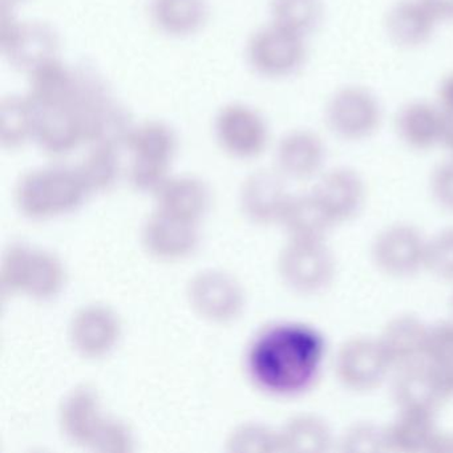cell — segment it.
<instances>
[{
  "mask_svg": "<svg viewBox=\"0 0 453 453\" xmlns=\"http://www.w3.org/2000/svg\"><path fill=\"white\" fill-rule=\"evenodd\" d=\"M327 343L304 323H278L251 344L248 368L254 383L274 396H298L312 388L325 365Z\"/></svg>",
  "mask_w": 453,
  "mask_h": 453,
  "instance_id": "1",
  "label": "cell"
},
{
  "mask_svg": "<svg viewBox=\"0 0 453 453\" xmlns=\"http://www.w3.org/2000/svg\"><path fill=\"white\" fill-rule=\"evenodd\" d=\"M88 193L78 169L47 166L28 172L18 182V208L28 219L59 216L78 208Z\"/></svg>",
  "mask_w": 453,
  "mask_h": 453,
  "instance_id": "2",
  "label": "cell"
},
{
  "mask_svg": "<svg viewBox=\"0 0 453 453\" xmlns=\"http://www.w3.org/2000/svg\"><path fill=\"white\" fill-rule=\"evenodd\" d=\"M131 153L129 181L142 192H156L166 180L177 150L173 129L161 121L134 127L126 142Z\"/></svg>",
  "mask_w": 453,
  "mask_h": 453,
  "instance_id": "3",
  "label": "cell"
},
{
  "mask_svg": "<svg viewBox=\"0 0 453 453\" xmlns=\"http://www.w3.org/2000/svg\"><path fill=\"white\" fill-rule=\"evenodd\" d=\"M65 280V267L54 254L12 245L4 256L0 282L9 293H25L33 298L49 299L62 290Z\"/></svg>",
  "mask_w": 453,
  "mask_h": 453,
  "instance_id": "4",
  "label": "cell"
},
{
  "mask_svg": "<svg viewBox=\"0 0 453 453\" xmlns=\"http://www.w3.org/2000/svg\"><path fill=\"white\" fill-rule=\"evenodd\" d=\"M278 272L291 290L307 296L318 294L335 278V257L325 240H290L280 251Z\"/></svg>",
  "mask_w": 453,
  "mask_h": 453,
  "instance_id": "5",
  "label": "cell"
},
{
  "mask_svg": "<svg viewBox=\"0 0 453 453\" xmlns=\"http://www.w3.org/2000/svg\"><path fill=\"white\" fill-rule=\"evenodd\" d=\"M0 47L10 65L31 73L57 59L59 38L54 28L42 22H18L12 9L2 7Z\"/></svg>",
  "mask_w": 453,
  "mask_h": 453,
  "instance_id": "6",
  "label": "cell"
},
{
  "mask_svg": "<svg viewBox=\"0 0 453 453\" xmlns=\"http://www.w3.org/2000/svg\"><path fill=\"white\" fill-rule=\"evenodd\" d=\"M426 242L428 240L413 225H389L376 234L371 258L387 277H413L426 269Z\"/></svg>",
  "mask_w": 453,
  "mask_h": 453,
  "instance_id": "7",
  "label": "cell"
},
{
  "mask_svg": "<svg viewBox=\"0 0 453 453\" xmlns=\"http://www.w3.org/2000/svg\"><path fill=\"white\" fill-rule=\"evenodd\" d=\"M334 365L339 383L352 392L373 391L394 371L379 339L368 336L344 341L336 351Z\"/></svg>",
  "mask_w": 453,
  "mask_h": 453,
  "instance_id": "8",
  "label": "cell"
},
{
  "mask_svg": "<svg viewBox=\"0 0 453 453\" xmlns=\"http://www.w3.org/2000/svg\"><path fill=\"white\" fill-rule=\"evenodd\" d=\"M304 38L274 25L261 28L248 46L251 67L267 78H288L306 60Z\"/></svg>",
  "mask_w": 453,
  "mask_h": 453,
  "instance_id": "9",
  "label": "cell"
},
{
  "mask_svg": "<svg viewBox=\"0 0 453 453\" xmlns=\"http://www.w3.org/2000/svg\"><path fill=\"white\" fill-rule=\"evenodd\" d=\"M328 128L343 140L359 142L380 126L381 107L375 95L360 87L336 92L326 108Z\"/></svg>",
  "mask_w": 453,
  "mask_h": 453,
  "instance_id": "10",
  "label": "cell"
},
{
  "mask_svg": "<svg viewBox=\"0 0 453 453\" xmlns=\"http://www.w3.org/2000/svg\"><path fill=\"white\" fill-rule=\"evenodd\" d=\"M214 128L219 145L233 157H257L269 142L266 121L248 105L229 104L222 108Z\"/></svg>",
  "mask_w": 453,
  "mask_h": 453,
  "instance_id": "11",
  "label": "cell"
},
{
  "mask_svg": "<svg viewBox=\"0 0 453 453\" xmlns=\"http://www.w3.org/2000/svg\"><path fill=\"white\" fill-rule=\"evenodd\" d=\"M188 298L192 309L211 322H230L243 307V291L240 283L226 273L206 270L190 280Z\"/></svg>",
  "mask_w": 453,
  "mask_h": 453,
  "instance_id": "12",
  "label": "cell"
},
{
  "mask_svg": "<svg viewBox=\"0 0 453 453\" xmlns=\"http://www.w3.org/2000/svg\"><path fill=\"white\" fill-rule=\"evenodd\" d=\"M34 105L36 111L34 140L44 152L54 156L67 155L86 142L83 118L75 103L52 105L34 103Z\"/></svg>",
  "mask_w": 453,
  "mask_h": 453,
  "instance_id": "13",
  "label": "cell"
},
{
  "mask_svg": "<svg viewBox=\"0 0 453 453\" xmlns=\"http://www.w3.org/2000/svg\"><path fill=\"white\" fill-rule=\"evenodd\" d=\"M392 394L397 408H421L436 412L453 391L424 359L395 370Z\"/></svg>",
  "mask_w": 453,
  "mask_h": 453,
  "instance_id": "14",
  "label": "cell"
},
{
  "mask_svg": "<svg viewBox=\"0 0 453 453\" xmlns=\"http://www.w3.org/2000/svg\"><path fill=\"white\" fill-rule=\"evenodd\" d=\"M334 225L351 221L365 203V184L357 172L335 168L326 172L311 190Z\"/></svg>",
  "mask_w": 453,
  "mask_h": 453,
  "instance_id": "15",
  "label": "cell"
},
{
  "mask_svg": "<svg viewBox=\"0 0 453 453\" xmlns=\"http://www.w3.org/2000/svg\"><path fill=\"white\" fill-rule=\"evenodd\" d=\"M121 326L112 310L88 306L73 317L70 339L79 354L91 359L112 351L120 338Z\"/></svg>",
  "mask_w": 453,
  "mask_h": 453,
  "instance_id": "16",
  "label": "cell"
},
{
  "mask_svg": "<svg viewBox=\"0 0 453 453\" xmlns=\"http://www.w3.org/2000/svg\"><path fill=\"white\" fill-rule=\"evenodd\" d=\"M282 177L280 172L259 171L243 181L240 193L241 208L249 219L261 225L280 221L291 197Z\"/></svg>",
  "mask_w": 453,
  "mask_h": 453,
  "instance_id": "17",
  "label": "cell"
},
{
  "mask_svg": "<svg viewBox=\"0 0 453 453\" xmlns=\"http://www.w3.org/2000/svg\"><path fill=\"white\" fill-rule=\"evenodd\" d=\"M431 326L413 315H397L388 320L379 336L392 370L426 359Z\"/></svg>",
  "mask_w": 453,
  "mask_h": 453,
  "instance_id": "18",
  "label": "cell"
},
{
  "mask_svg": "<svg viewBox=\"0 0 453 453\" xmlns=\"http://www.w3.org/2000/svg\"><path fill=\"white\" fill-rule=\"evenodd\" d=\"M142 243L156 258L176 261L195 251L198 233L196 224L173 219L157 211L145 222Z\"/></svg>",
  "mask_w": 453,
  "mask_h": 453,
  "instance_id": "19",
  "label": "cell"
},
{
  "mask_svg": "<svg viewBox=\"0 0 453 453\" xmlns=\"http://www.w3.org/2000/svg\"><path fill=\"white\" fill-rule=\"evenodd\" d=\"M59 418L63 432L71 441L91 448L108 420L100 415L99 397L88 386L78 387L67 395Z\"/></svg>",
  "mask_w": 453,
  "mask_h": 453,
  "instance_id": "20",
  "label": "cell"
},
{
  "mask_svg": "<svg viewBox=\"0 0 453 453\" xmlns=\"http://www.w3.org/2000/svg\"><path fill=\"white\" fill-rule=\"evenodd\" d=\"M278 172L293 180H309L322 171L326 147L314 132L294 131L286 134L277 148Z\"/></svg>",
  "mask_w": 453,
  "mask_h": 453,
  "instance_id": "21",
  "label": "cell"
},
{
  "mask_svg": "<svg viewBox=\"0 0 453 453\" xmlns=\"http://www.w3.org/2000/svg\"><path fill=\"white\" fill-rule=\"evenodd\" d=\"M157 211L181 221L197 224L208 211V187L196 177L168 179L157 190Z\"/></svg>",
  "mask_w": 453,
  "mask_h": 453,
  "instance_id": "22",
  "label": "cell"
},
{
  "mask_svg": "<svg viewBox=\"0 0 453 453\" xmlns=\"http://www.w3.org/2000/svg\"><path fill=\"white\" fill-rule=\"evenodd\" d=\"M436 412L421 408H399L394 423L386 426L387 445L392 452H429L437 429Z\"/></svg>",
  "mask_w": 453,
  "mask_h": 453,
  "instance_id": "23",
  "label": "cell"
},
{
  "mask_svg": "<svg viewBox=\"0 0 453 453\" xmlns=\"http://www.w3.org/2000/svg\"><path fill=\"white\" fill-rule=\"evenodd\" d=\"M444 120V113L439 105L426 102L410 103L397 113V134L408 147L429 150L441 142Z\"/></svg>",
  "mask_w": 453,
  "mask_h": 453,
  "instance_id": "24",
  "label": "cell"
},
{
  "mask_svg": "<svg viewBox=\"0 0 453 453\" xmlns=\"http://www.w3.org/2000/svg\"><path fill=\"white\" fill-rule=\"evenodd\" d=\"M436 18L421 0H402L387 15V33L402 47H418L434 34Z\"/></svg>",
  "mask_w": 453,
  "mask_h": 453,
  "instance_id": "25",
  "label": "cell"
},
{
  "mask_svg": "<svg viewBox=\"0 0 453 453\" xmlns=\"http://www.w3.org/2000/svg\"><path fill=\"white\" fill-rule=\"evenodd\" d=\"M150 17L158 30L171 36H189L205 26L208 0H150Z\"/></svg>",
  "mask_w": 453,
  "mask_h": 453,
  "instance_id": "26",
  "label": "cell"
},
{
  "mask_svg": "<svg viewBox=\"0 0 453 453\" xmlns=\"http://www.w3.org/2000/svg\"><path fill=\"white\" fill-rule=\"evenodd\" d=\"M280 224L290 240L303 241L325 240L326 234L335 226L311 192L291 196Z\"/></svg>",
  "mask_w": 453,
  "mask_h": 453,
  "instance_id": "27",
  "label": "cell"
},
{
  "mask_svg": "<svg viewBox=\"0 0 453 453\" xmlns=\"http://www.w3.org/2000/svg\"><path fill=\"white\" fill-rule=\"evenodd\" d=\"M134 127L127 108L112 96L87 116L86 142L92 145L126 147Z\"/></svg>",
  "mask_w": 453,
  "mask_h": 453,
  "instance_id": "28",
  "label": "cell"
},
{
  "mask_svg": "<svg viewBox=\"0 0 453 453\" xmlns=\"http://www.w3.org/2000/svg\"><path fill=\"white\" fill-rule=\"evenodd\" d=\"M280 452H327L334 444L330 426L317 415H298L280 431Z\"/></svg>",
  "mask_w": 453,
  "mask_h": 453,
  "instance_id": "29",
  "label": "cell"
},
{
  "mask_svg": "<svg viewBox=\"0 0 453 453\" xmlns=\"http://www.w3.org/2000/svg\"><path fill=\"white\" fill-rule=\"evenodd\" d=\"M36 111L30 97L10 96L0 104V142L4 148L22 147L35 136Z\"/></svg>",
  "mask_w": 453,
  "mask_h": 453,
  "instance_id": "30",
  "label": "cell"
},
{
  "mask_svg": "<svg viewBox=\"0 0 453 453\" xmlns=\"http://www.w3.org/2000/svg\"><path fill=\"white\" fill-rule=\"evenodd\" d=\"M119 148L92 145V150L78 168L79 176L88 192H104L118 181L120 174Z\"/></svg>",
  "mask_w": 453,
  "mask_h": 453,
  "instance_id": "31",
  "label": "cell"
},
{
  "mask_svg": "<svg viewBox=\"0 0 453 453\" xmlns=\"http://www.w3.org/2000/svg\"><path fill=\"white\" fill-rule=\"evenodd\" d=\"M273 23L296 35H309L318 27L322 7L318 0H272Z\"/></svg>",
  "mask_w": 453,
  "mask_h": 453,
  "instance_id": "32",
  "label": "cell"
},
{
  "mask_svg": "<svg viewBox=\"0 0 453 453\" xmlns=\"http://www.w3.org/2000/svg\"><path fill=\"white\" fill-rule=\"evenodd\" d=\"M426 360L453 391V323L432 326Z\"/></svg>",
  "mask_w": 453,
  "mask_h": 453,
  "instance_id": "33",
  "label": "cell"
},
{
  "mask_svg": "<svg viewBox=\"0 0 453 453\" xmlns=\"http://www.w3.org/2000/svg\"><path fill=\"white\" fill-rule=\"evenodd\" d=\"M229 447L233 452H280V432L248 424L233 432Z\"/></svg>",
  "mask_w": 453,
  "mask_h": 453,
  "instance_id": "34",
  "label": "cell"
},
{
  "mask_svg": "<svg viewBox=\"0 0 453 453\" xmlns=\"http://www.w3.org/2000/svg\"><path fill=\"white\" fill-rule=\"evenodd\" d=\"M426 270L440 280H453V226L445 227L428 238Z\"/></svg>",
  "mask_w": 453,
  "mask_h": 453,
  "instance_id": "35",
  "label": "cell"
},
{
  "mask_svg": "<svg viewBox=\"0 0 453 453\" xmlns=\"http://www.w3.org/2000/svg\"><path fill=\"white\" fill-rule=\"evenodd\" d=\"M342 447L346 452H384L388 450L386 428L370 423L352 426L342 437Z\"/></svg>",
  "mask_w": 453,
  "mask_h": 453,
  "instance_id": "36",
  "label": "cell"
},
{
  "mask_svg": "<svg viewBox=\"0 0 453 453\" xmlns=\"http://www.w3.org/2000/svg\"><path fill=\"white\" fill-rule=\"evenodd\" d=\"M132 445L134 440L128 426L115 418H108L99 436L95 440L92 449L97 452L124 453L129 452Z\"/></svg>",
  "mask_w": 453,
  "mask_h": 453,
  "instance_id": "37",
  "label": "cell"
},
{
  "mask_svg": "<svg viewBox=\"0 0 453 453\" xmlns=\"http://www.w3.org/2000/svg\"><path fill=\"white\" fill-rule=\"evenodd\" d=\"M432 200L445 213L453 214V158L442 161L429 179Z\"/></svg>",
  "mask_w": 453,
  "mask_h": 453,
  "instance_id": "38",
  "label": "cell"
},
{
  "mask_svg": "<svg viewBox=\"0 0 453 453\" xmlns=\"http://www.w3.org/2000/svg\"><path fill=\"white\" fill-rule=\"evenodd\" d=\"M436 20L453 22V0H421Z\"/></svg>",
  "mask_w": 453,
  "mask_h": 453,
  "instance_id": "39",
  "label": "cell"
},
{
  "mask_svg": "<svg viewBox=\"0 0 453 453\" xmlns=\"http://www.w3.org/2000/svg\"><path fill=\"white\" fill-rule=\"evenodd\" d=\"M439 107L445 116L453 118V75L442 81L439 89Z\"/></svg>",
  "mask_w": 453,
  "mask_h": 453,
  "instance_id": "40",
  "label": "cell"
},
{
  "mask_svg": "<svg viewBox=\"0 0 453 453\" xmlns=\"http://www.w3.org/2000/svg\"><path fill=\"white\" fill-rule=\"evenodd\" d=\"M429 452L453 453V432H437Z\"/></svg>",
  "mask_w": 453,
  "mask_h": 453,
  "instance_id": "41",
  "label": "cell"
},
{
  "mask_svg": "<svg viewBox=\"0 0 453 453\" xmlns=\"http://www.w3.org/2000/svg\"><path fill=\"white\" fill-rule=\"evenodd\" d=\"M444 118V132H442L441 144H444L445 148H447L453 156V118L445 115Z\"/></svg>",
  "mask_w": 453,
  "mask_h": 453,
  "instance_id": "42",
  "label": "cell"
},
{
  "mask_svg": "<svg viewBox=\"0 0 453 453\" xmlns=\"http://www.w3.org/2000/svg\"><path fill=\"white\" fill-rule=\"evenodd\" d=\"M25 0H0V4H2V7H6V9H12L17 4H22Z\"/></svg>",
  "mask_w": 453,
  "mask_h": 453,
  "instance_id": "43",
  "label": "cell"
}]
</instances>
